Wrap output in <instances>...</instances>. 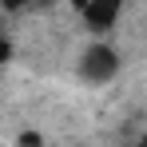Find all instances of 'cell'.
Listing matches in <instances>:
<instances>
[{
    "label": "cell",
    "instance_id": "5b68a950",
    "mask_svg": "<svg viewBox=\"0 0 147 147\" xmlns=\"http://www.w3.org/2000/svg\"><path fill=\"white\" fill-rule=\"evenodd\" d=\"M135 147H147V135H139V143H135Z\"/></svg>",
    "mask_w": 147,
    "mask_h": 147
},
{
    "label": "cell",
    "instance_id": "6da1fadb",
    "mask_svg": "<svg viewBox=\"0 0 147 147\" xmlns=\"http://www.w3.org/2000/svg\"><path fill=\"white\" fill-rule=\"evenodd\" d=\"M76 72L84 84H92V88H103V84H111L115 76H119V52L111 48L107 40H92L88 48L80 52V64H76Z\"/></svg>",
    "mask_w": 147,
    "mask_h": 147
},
{
    "label": "cell",
    "instance_id": "7a4b0ae2",
    "mask_svg": "<svg viewBox=\"0 0 147 147\" xmlns=\"http://www.w3.org/2000/svg\"><path fill=\"white\" fill-rule=\"evenodd\" d=\"M80 16H84V24L92 32H111L115 20L123 16V4H115V0H107V4L92 0V4H80Z\"/></svg>",
    "mask_w": 147,
    "mask_h": 147
},
{
    "label": "cell",
    "instance_id": "3957f363",
    "mask_svg": "<svg viewBox=\"0 0 147 147\" xmlns=\"http://www.w3.org/2000/svg\"><path fill=\"white\" fill-rule=\"evenodd\" d=\"M8 60H12V40H8V36L0 32V68H4Z\"/></svg>",
    "mask_w": 147,
    "mask_h": 147
},
{
    "label": "cell",
    "instance_id": "277c9868",
    "mask_svg": "<svg viewBox=\"0 0 147 147\" xmlns=\"http://www.w3.org/2000/svg\"><path fill=\"white\" fill-rule=\"evenodd\" d=\"M20 147H40V135H20Z\"/></svg>",
    "mask_w": 147,
    "mask_h": 147
}]
</instances>
